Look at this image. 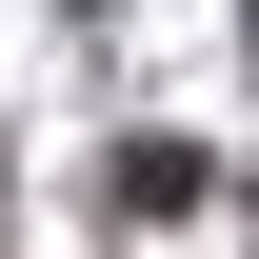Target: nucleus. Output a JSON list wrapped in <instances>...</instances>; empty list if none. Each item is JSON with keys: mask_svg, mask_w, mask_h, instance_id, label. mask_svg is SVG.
Returning <instances> with one entry per match:
<instances>
[{"mask_svg": "<svg viewBox=\"0 0 259 259\" xmlns=\"http://www.w3.org/2000/svg\"><path fill=\"white\" fill-rule=\"evenodd\" d=\"M100 199H120V220H180V199H199V160H180V140H120V160H100Z\"/></svg>", "mask_w": 259, "mask_h": 259, "instance_id": "nucleus-1", "label": "nucleus"}]
</instances>
